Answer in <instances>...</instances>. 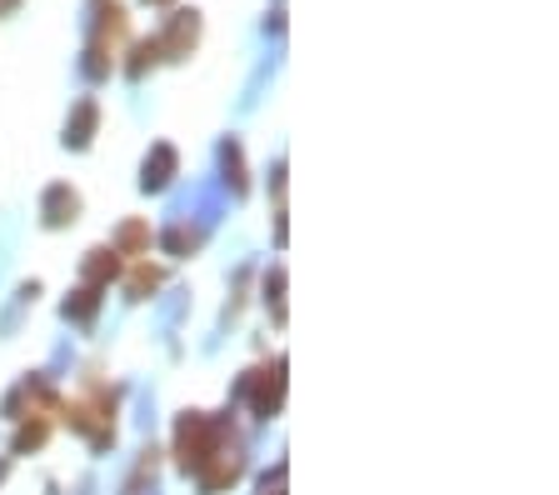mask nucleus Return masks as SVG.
I'll list each match as a JSON object with an SVG mask.
<instances>
[{
  "instance_id": "2",
  "label": "nucleus",
  "mask_w": 559,
  "mask_h": 495,
  "mask_svg": "<svg viewBox=\"0 0 559 495\" xmlns=\"http://www.w3.org/2000/svg\"><path fill=\"white\" fill-rule=\"evenodd\" d=\"M225 440V425L221 421H210V415H200V411H190V415H180V431H175V450H180V465L186 471H200L210 460V450Z\"/></svg>"
},
{
  "instance_id": "1",
  "label": "nucleus",
  "mask_w": 559,
  "mask_h": 495,
  "mask_svg": "<svg viewBox=\"0 0 559 495\" xmlns=\"http://www.w3.org/2000/svg\"><path fill=\"white\" fill-rule=\"evenodd\" d=\"M95 5V31H91V50H85V75L100 81L116 66V46L126 40V11L116 0H91Z\"/></svg>"
},
{
  "instance_id": "4",
  "label": "nucleus",
  "mask_w": 559,
  "mask_h": 495,
  "mask_svg": "<svg viewBox=\"0 0 559 495\" xmlns=\"http://www.w3.org/2000/svg\"><path fill=\"white\" fill-rule=\"evenodd\" d=\"M200 40V15L195 11H175L170 25H165V36H160V56L165 60H186L190 50H195Z\"/></svg>"
},
{
  "instance_id": "3",
  "label": "nucleus",
  "mask_w": 559,
  "mask_h": 495,
  "mask_svg": "<svg viewBox=\"0 0 559 495\" xmlns=\"http://www.w3.org/2000/svg\"><path fill=\"white\" fill-rule=\"evenodd\" d=\"M240 471H245V456H240V446H235V440H221V446L210 450V460L205 465H200V485H205L210 495L215 491H225V485H235L240 481Z\"/></svg>"
},
{
  "instance_id": "13",
  "label": "nucleus",
  "mask_w": 559,
  "mask_h": 495,
  "mask_svg": "<svg viewBox=\"0 0 559 495\" xmlns=\"http://www.w3.org/2000/svg\"><path fill=\"white\" fill-rule=\"evenodd\" d=\"M155 285H160V271H151V266H140V271L130 275V291H135V295L155 291Z\"/></svg>"
},
{
  "instance_id": "15",
  "label": "nucleus",
  "mask_w": 559,
  "mask_h": 495,
  "mask_svg": "<svg viewBox=\"0 0 559 495\" xmlns=\"http://www.w3.org/2000/svg\"><path fill=\"white\" fill-rule=\"evenodd\" d=\"M15 5H21V0H0V15H11Z\"/></svg>"
},
{
  "instance_id": "14",
  "label": "nucleus",
  "mask_w": 559,
  "mask_h": 495,
  "mask_svg": "<svg viewBox=\"0 0 559 495\" xmlns=\"http://www.w3.org/2000/svg\"><path fill=\"white\" fill-rule=\"evenodd\" d=\"M195 231H186V225H180V231H170V250H186V246H195Z\"/></svg>"
},
{
  "instance_id": "8",
  "label": "nucleus",
  "mask_w": 559,
  "mask_h": 495,
  "mask_svg": "<svg viewBox=\"0 0 559 495\" xmlns=\"http://www.w3.org/2000/svg\"><path fill=\"white\" fill-rule=\"evenodd\" d=\"M75 211H81V201H75V190H70V186H50L46 190V221L50 225L75 221Z\"/></svg>"
},
{
  "instance_id": "10",
  "label": "nucleus",
  "mask_w": 559,
  "mask_h": 495,
  "mask_svg": "<svg viewBox=\"0 0 559 495\" xmlns=\"http://www.w3.org/2000/svg\"><path fill=\"white\" fill-rule=\"evenodd\" d=\"M155 60H160V40H135V50H130V66H126V75H130V81H140V75L151 71Z\"/></svg>"
},
{
  "instance_id": "7",
  "label": "nucleus",
  "mask_w": 559,
  "mask_h": 495,
  "mask_svg": "<svg viewBox=\"0 0 559 495\" xmlns=\"http://www.w3.org/2000/svg\"><path fill=\"white\" fill-rule=\"evenodd\" d=\"M175 145H155L151 155H145V176H140V186L145 190H160V186H170V176H175Z\"/></svg>"
},
{
  "instance_id": "16",
  "label": "nucleus",
  "mask_w": 559,
  "mask_h": 495,
  "mask_svg": "<svg viewBox=\"0 0 559 495\" xmlns=\"http://www.w3.org/2000/svg\"><path fill=\"white\" fill-rule=\"evenodd\" d=\"M151 5H170V0H151Z\"/></svg>"
},
{
  "instance_id": "12",
  "label": "nucleus",
  "mask_w": 559,
  "mask_h": 495,
  "mask_svg": "<svg viewBox=\"0 0 559 495\" xmlns=\"http://www.w3.org/2000/svg\"><path fill=\"white\" fill-rule=\"evenodd\" d=\"M145 240H151V231H145L140 221H130L126 231H120V240H116V256H120V250H126V256H135V250L145 246Z\"/></svg>"
},
{
  "instance_id": "5",
  "label": "nucleus",
  "mask_w": 559,
  "mask_h": 495,
  "mask_svg": "<svg viewBox=\"0 0 559 495\" xmlns=\"http://www.w3.org/2000/svg\"><path fill=\"white\" fill-rule=\"evenodd\" d=\"M245 390H250V401H255L260 415H275L280 411V390H285V380H280V366L255 370V376L245 380Z\"/></svg>"
},
{
  "instance_id": "9",
  "label": "nucleus",
  "mask_w": 559,
  "mask_h": 495,
  "mask_svg": "<svg viewBox=\"0 0 559 495\" xmlns=\"http://www.w3.org/2000/svg\"><path fill=\"white\" fill-rule=\"evenodd\" d=\"M116 271H120L116 250H91V260H85V285H105Z\"/></svg>"
},
{
  "instance_id": "11",
  "label": "nucleus",
  "mask_w": 559,
  "mask_h": 495,
  "mask_svg": "<svg viewBox=\"0 0 559 495\" xmlns=\"http://www.w3.org/2000/svg\"><path fill=\"white\" fill-rule=\"evenodd\" d=\"M95 306H100V295H95V285H85V291H75V300H66V316L75 320H91Z\"/></svg>"
},
{
  "instance_id": "6",
  "label": "nucleus",
  "mask_w": 559,
  "mask_h": 495,
  "mask_svg": "<svg viewBox=\"0 0 559 495\" xmlns=\"http://www.w3.org/2000/svg\"><path fill=\"white\" fill-rule=\"evenodd\" d=\"M95 126H100V106H95V101H81V106L70 110V120H66V145L85 151L91 135H95Z\"/></svg>"
}]
</instances>
